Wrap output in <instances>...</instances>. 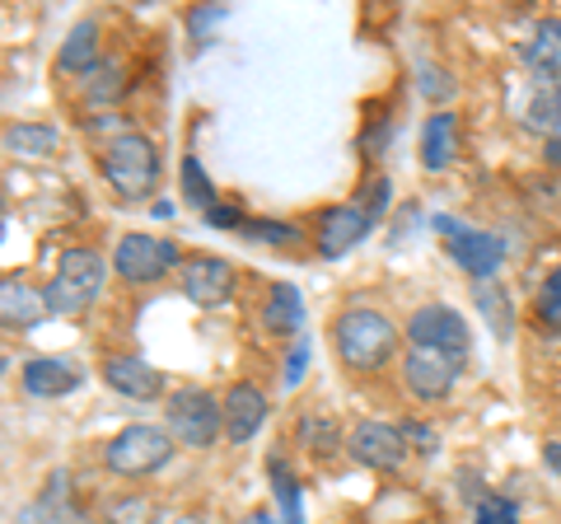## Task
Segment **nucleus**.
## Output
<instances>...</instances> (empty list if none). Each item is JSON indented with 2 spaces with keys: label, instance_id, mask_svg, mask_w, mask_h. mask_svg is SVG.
Here are the masks:
<instances>
[{
  "label": "nucleus",
  "instance_id": "obj_1",
  "mask_svg": "<svg viewBox=\"0 0 561 524\" xmlns=\"http://www.w3.org/2000/svg\"><path fill=\"white\" fill-rule=\"evenodd\" d=\"M332 352L337 361L346 365L351 375H375L383 365L393 361V352L402 346L393 319H383L379 309H342L337 319H332Z\"/></svg>",
  "mask_w": 561,
  "mask_h": 524
},
{
  "label": "nucleus",
  "instance_id": "obj_2",
  "mask_svg": "<svg viewBox=\"0 0 561 524\" xmlns=\"http://www.w3.org/2000/svg\"><path fill=\"white\" fill-rule=\"evenodd\" d=\"M103 179L127 202L150 197L154 183H160V150L140 132H117L113 141L103 146Z\"/></svg>",
  "mask_w": 561,
  "mask_h": 524
},
{
  "label": "nucleus",
  "instance_id": "obj_3",
  "mask_svg": "<svg viewBox=\"0 0 561 524\" xmlns=\"http://www.w3.org/2000/svg\"><path fill=\"white\" fill-rule=\"evenodd\" d=\"M108 267L94 249H66L57 258V272L47 282V309L51 314H84L99 295H103V282H108Z\"/></svg>",
  "mask_w": 561,
  "mask_h": 524
},
{
  "label": "nucleus",
  "instance_id": "obj_4",
  "mask_svg": "<svg viewBox=\"0 0 561 524\" xmlns=\"http://www.w3.org/2000/svg\"><path fill=\"white\" fill-rule=\"evenodd\" d=\"M173 459V435L169 426H122L108 445H103V464L117 478H150Z\"/></svg>",
  "mask_w": 561,
  "mask_h": 524
},
{
  "label": "nucleus",
  "instance_id": "obj_5",
  "mask_svg": "<svg viewBox=\"0 0 561 524\" xmlns=\"http://www.w3.org/2000/svg\"><path fill=\"white\" fill-rule=\"evenodd\" d=\"M169 435L173 441H183L187 449H210L216 445V435L225 431V398H216L210 389H197V384H187V389L169 394Z\"/></svg>",
  "mask_w": 561,
  "mask_h": 524
},
{
  "label": "nucleus",
  "instance_id": "obj_6",
  "mask_svg": "<svg viewBox=\"0 0 561 524\" xmlns=\"http://www.w3.org/2000/svg\"><path fill=\"white\" fill-rule=\"evenodd\" d=\"M463 365L468 361L435 352V346H408V352H402V389H408L416 403H445L463 375Z\"/></svg>",
  "mask_w": 561,
  "mask_h": 524
},
{
  "label": "nucleus",
  "instance_id": "obj_7",
  "mask_svg": "<svg viewBox=\"0 0 561 524\" xmlns=\"http://www.w3.org/2000/svg\"><path fill=\"white\" fill-rule=\"evenodd\" d=\"M173 262H179V243L154 235H122L113 249V272L127 286H154Z\"/></svg>",
  "mask_w": 561,
  "mask_h": 524
},
{
  "label": "nucleus",
  "instance_id": "obj_8",
  "mask_svg": "<svg viewBox=\"0 0 561 524\" xmlns=\"http://www.w3.org/2000/svg\"><path fill=\"white\" fill-rule=\"evenodd\" d=\"M408 346H435V352L468 361V352H472L468 319L454 305H421L408 319Z\"/></svg>",
  "mask_w": 561,
  "mask_h": 524
},
{
  "label": "nucleus",
  "instance_id": "obj_9",
  "mask_svg": "<svg viewBox=\"0 0 561 524\" xmlns=\"http://www.w3.org/2000/svg\"><path fill=\"white\" fill-rule=\"evenodd\" d=\"M179 282L197 309H220V305H230V295H234V267L216 253H197L179 267Z\"/></svg>",
  "mask_w": 561,
  "mask_h": 524
},
{
  "label": "nucleus",
  "instance_id": "obj_10",
  "mask_svg": "<svg viewBox=\"0 0 561 524\" xmlns=\"http://www.w3.org/2000/svg\"><path fill=\"white\" fill-rule=\"evenodd\" d=\"M375 230V216L365 212L360 202H346V206H328L319 216V258L337 262L346 258L356 243H365V235Z\"/></svg>",
  "mask_w": 561,
  "mask_h": 524
},
{
  "label": "nucleus",
  "instance_id": "obj_11",
  "mask_svg": "<svg viewBox=\"0 0 561 524\" xmlns=\"http://www.w3.org/2000/svg\"><path fill=\"white\" fill-rule=\"evenodd\" d=\"M346 449L356 464L389 474V468H398L408 459V435H402V426H389V422H360L346 435Z\"/></svg>",
  "mask_w": 561,
  "mask_h": 524
},
{
  "label": "nucleus",
  "instance_id": "obj_12",
  "mask_svg": "<svg viewBox=\"0 0 561 524\" xmlns=\"http://www.w3.org/2000/svg\"><path fill=\"white\" fill-rule=\"evenodd\" d=\"M103 384H108L113 394L131 398V403H154V398L164 394V375L140 356H108L103 361Z\"/></svg>",
  "mask_w": 561,
  "mask_h": 524
},
{
  "label": "nucleus",
  "instance_id": "obj_13",
  "mask_svg": "<svg viewBox=\"0 0 561 524\" xmlns=\"http://www.w3.org/2000/svg\"><path fill=\"white\" fill-rule=\"evenodd\" d=\"M449 243V258L459 262V267L472 276V282H491L496 276V267L505 262V239L501 235H486V230H463V235H454L445 239Z\"/></svg>",
  "mask_w": 561,
  "mask_h": 524
},
{
  "label": "nucleus",
  "instance_id": "obj_14",
  "mask_svg": "<svg viewBox=\"0 0 561 524\" xmlns=\"http://www.w3.org/2000/svg\"><path fill=\"white\" fill-rule=\"evenodd\" d=\"M262 426H267V394L257 384H230V394H225V435H230V445H249Z\"/></svg>",
  "mask_w": 561,
  "mask_h": 524
},
{
  "label": "nucleus",
  "instance_id": "obj_15",
  "mask_svg": "<svg viewBox=\"0 0 561 524\" xmlns=\"http://www.w3.org/2000/svg\"><path fill=\"white\" fill-rule=\"evenodd\" d=\"M20 384L33 398H66V394H76L84 379H80V371H70L57 356H33V361H24Z\"/></svg>",
  "mask_w": 561,
  "mask_h": 524
},
{
  "label": "nucleus",
  "instance_id": "obj_16",
  "mask_svg": "<svg viewBox=\"0 0 561 524\" xmlns=\"http://www.w3.org/2000/svg\"><path fill=\"white\" fill-rule=\"evenodd\" d=\"M262 323H267V333L276 338H305V295L300 286L290 282H276L267 291V309H262Z\"/></svg>",
  "mask_w": 561,
  "mask_h": 524
},
{
  "label": "nucleus",
  "instance_id": "obj_17",
  "mask_svg": "<svg viewBox=\"0 0 561 524\" xmlns=\"http://www.w3.org/2000/svg\"><path fill=\"white\" fill-rule=\"evenodd\" d=\"M459 155V117L454 113H431L421 127V164L431 173H445Z\"/></svg>",
  "mask_w": 561,
  "mask_h": 524
},
{
  "label": "nucleus",
  "instance_id": "obj_18",
  "mask_svg": "<svg viewBox=\"0 0 561 524\" xmlns=\"http://www.w3.org/2000/svg\"><path fill=\"white\" fill-rule=\"evenodd\" d=\"M43 314H51L47 295H38L28 282H20V276L0 282V319H5V328H33Z\"/></svg>",
  "mask_w": 561,
  "mask_h": 524
},
{
  "label": "nucleus",
  "instance_id": "obj_19",
  "mask_svg": "<svg viewBox=\"0 0 561 524\" xmlns=\"http://www.w3.org/2000/svg\"><path fill=\"white\" fill-rule=\"evenodd\" d=\"M94 66H99V24L80 20L76 29L66 33V43L57 52V71L61 76H90Z\"/></svg>",
  "mask_w": 561,
  "mask_h": 524
},
{
  "label": "nucleus",
  "instance_id": "obj_20",
  "mask_svg": "<svg viewBox=\"0 0 561 524\" xmlns=\"http://www.w3.org/2000/svg\"><path fill=\"white\" fill-rule=\"evenodd\" d=\"M524 117H529V127H538V132H561V80L557 76H529Z\"/></svg>",
  "mask_w": 561,
  "mask_h": 524
},
{
  "label": "nucleus",
  "instance_id": "obj_21",
  "mask_svg": "<svg viewBox=\"0 0 561 524\" xmlns=\"http://www.w3.org/2000/svg\"><path fill=\"white\" fill-rule=\"evenodd\" d=\"M57 146L61 132L51 122H14V127H5V150L20 155V160H47Z\"/></svg>",
  "mask_w": 561,
  "mask_h": 524
},
{
  "label": "nucleus",
  "instance_id": "obj_22",
  "mask_svg": "<svg viewBox=\"0 0 561 524\" xmlns=\"http://www.w3.org/2000/svg\"><path fill=\"white\" fill-rule=\"evenodd\" d=\"M534 76H561V20H542V29L519 47Z\"/></svg>",
  "mask_w": 561,
  "mask_h": 524
},
{
  "label": "nucleus",
  "instance_id": "obj_23",
  "mask_svg": "<svg viewBox=\"0 0 561 524\" xmlns=\"http://www.w3.org/2000/svg\"><path fill=\"white\" fill-rule=\"evenodd\" d=\"M267 478H272V497L280 505V524H305V492H300V482H295L290 464L286 459H272L267 464Z\"/></svg>",
  "mask_w": 561,
  "mask_h": 524
},
{
  "label": "nucleus",
  "instance_id": "obj_24",
  "mask_svg": "<svg viewBox=\"0 0 561 524\" xmlns=\"http://www.w3.org/2000/svg\"><path fill=\"white\" fill-rule=\"evenodd\" d=\"M80 90H84V103H90V109L117 103L122 94H127V76H122V61H99L94 71L80 80Z\"/></svg>",
  "mask_w": 561,
  "mask_h": 524
},
{
  "label": "nucleus",
  "instance_id": "obj_25",
  "mask_svg": "<svg viewBox=\"0 0 561 524\" xmlns=\"http://www.w3.org/2000/svg\"><path fill=\"white\" fill-rule=\"evenodd\" d=\"M179 183H183V197L197 206V212H210L216 206V183L206 179V169L197 155H183V164H179Z\"/></svg>",
  "mask_w": 561,
  "mask_h": 524
},
{
  "label": "nucleus",
  "instance_id": "obj_26",
  "mask_svg": "<svg viewBox=\"0 0 561 524\" xmlns=\"http://www.w3.org/2000/svg\"><path fill=\"white\" fill-rule=\"evenodd\" d=\"M478 305H482V314L491 319V328H496V338H511V295H505L501 286L482 282L478 286Z\"/></svg>",
  "mask_w": 561,
  "mask_h": 524
},
{
  "label": "nucleus",
  "instance_id": "obj_27",
  "mask_svg": "<svg viewBox=\"0 0 561 524\" xmlns=\"http://www.w3.org/2000/svg\"><path fill=\"white\" fill-rule=\"evenodd\" d=\"M243 239H257V243H300V230L286 220H243Z\"/></svg>",
  "mask_w": 561,
  "mask_h": 524
},
{
  "label": "nucleus",
  "instance_id": "obj_28",
  "mask_svg": "<svg viewBox=\"0 0 561 524\" xmlns=\"http://www.w3.org/2000/svg\"><path fill=\"white\" fill-rule=\"evenodd\" d=\"M472 524H519V511H515V501L486 492L478 505H472Z\"/></svg>",
  "mask_w": 561,
  "mask_h": 524
},
{
  "label": "nucleus",
  "instance_id": "obj_29",
  "mask_svg": "<svg viewBox=\"0 0 561 524\" xmlns=\"http://www.w3.org/2000/svg\"><path fill=\"white\" fill-rule=\"evenodd\" d=\"M160 515H154V505L146 497H122L108 505V524H154Z\"/></svg>",
  "mask_w": 561,
  "mask_h": 524
},
{
  "label": "nucleus",
  "instance_id": "obj_30",
  "mask_svg": "<svg viewBox=\"0 0 561 524\" xmlns=\"http://www.w3.org/2000/svg\"><path fill=\"white\" fill-rule=\"evenodd\" d=\"M300 441L309 445V449H332V445H337V426H332V417H300Z\"/></svg>",
  "mask_w": 561,
  "mask_h": 524
},
{
  "label": "nucleus",
  "instance_id": "obj_31",
  "mask_svg": "<svg viewBox=\"0 0 561 524\" xmlns=\"http://www.w3.org/2000/svg\"><path fill=\"white\" fill-rule=\"evenodd\" d=\"M538 319L542 323H552V328H561V267L542 282V295H538Z\"/></svg>",
  "mask_w": 561,
  "mask_h": 524
},
{
  "label": "nucleus",
  "instance_id": "obj_32",
  "mask_svg": "<svg viewBox=\"0 0 561 524\" xmlns=\"http://www.w3.org/2000/svg\"><path fill=\"white\" fill-rule=\"evenodd\" d=\"M305 365H309V338H295L290 352H286V365H280V384L295 389V384L305 379Z\"/></svg>",
  "mask_w": 561,
  "mask_h": 524
},
{
  "label": "nucleus",
  "instance_id": "obj_33",
  "mask_svg": "<svg viewBox=\"0 0 561 524\" xmlns=\"http://www.w3.org/2000/svg\"><path fill=\"white\" fill-rule=\"evenodd\" d=\"M421 94H426V99H449L454 94V80L440 71V66H421Z\"/></svg>",
  "mask_w": 561,
  "mask_h": 524
},
{
  "label": "nucleus",
  "instance_id": "obj_34",
  "mask_svg": "<svg viewBox=\"0 0 561 524\" xmlns=\"http://www.w3.org/2000/svg\"><path fill=\"white\" fill-rule=\"evenodd\" d=\"M202 220L210 225V230H234V235H239V230H243V220H249V216L234 212V206H220V202H216L210 212H202Z\"/></svg>",
  "mask_w": 561,
  "mask_h": 524
},
{
  "label": "nucleus",
  "instance_id": "obj_35",
  "mask_svg": "<svg viewBox=\"0 0 561 524\" xmlns=\"http://www.w3.org/2000/svg\"><path fill=\"white\" fill-rule=\"evenodd\" d=\"M225 14H230L225 5H210V10H192V14H187V29H192V38H202V33H210V24H220Z\"/></svg>",
  "mask_w": 561,
  "mask_h": 524
},
{
  "label": "nucleus",
  "instance_id": "obj_36",
  "mask_svg": "<svg viewBox=\"0 0 561 524\" xmlns=\"http://www.w3.org/2000/svg\"><path fill=\"white\" fill-rule=\"evenodd\" d=\"M383 202H389V179H370V187H365V212H370V216H379L383 212Z\"/></svg>",
  "mask_w": 561,
  "mask_h": 524
},
{
  "label": "nucleus",
  "instance_id": "obj_37",
  "mask_svg": "<svg viewBox=\"0 0 561 524\" xmlns=\"http://www.w3.org/2000/svg\"><path fill=\"white\" fill-rule=\"evenodd\" d=\"M154 524H210V520H206V511H169V515H160Z\"/></svg>",
  "mask_w": 561,
  "mask_h": 524
},
{
  "label": "nucleus",
  "instance_id": "obj_38",
  "mask_svg": "<svg viewBox=\"0 0 561 524\" xmlns=\"http://www.w3.org/2000/svg\"><path fill=\"white\" fill-rule=\"evenodd\" d=\"M542 454H548V468H552V474H561V445H557V441L542 445Z\"/></svg>",
  "mask_w": 561,
  "mask_h": 524
},
{
  "label": "nucleus",
  "instance_id": "obj_39",
  "mask_svg": "<svg viewBox=\"0 0 561 524\" xmlns=\"http://www.w3.org/2000/svg\"><path fill=\"white\" fill-rule=\"evenodd\" d=\"M239 524H276V515H272V511H249Z\"/></svg>",
  "mask_w": 561,
  "mask_h": 524
},
{
  "label": "nucleus",
  "instance_id": "obj_40",
  "mask_svg": "<svg viewBox=\"0 0 561 524\" xmlns=\"http://www.w3.org/2000/svg\"><path fill=\"white\" fill-rule=\"evenodd\" d=\"M150 216H154V220H173V202H154Z\"/></svg>",
  "mask_w": 561,
  "mask_h": 524
},
{
  "label": "nucleus",
  "instance_id": "obj_41",
  "mask_svg": "<svg viewBox=\"0 0 561 524\" xmlns=\"http://www.w3.org/2000/svg\"><path fill=\"white\" fill-rule=\"evenodd\" d=\"M548 160H552V164H561V141H548Z\"/></svg>",
  "mask_w": 561,
  "mask_h": 524
}]
</instances>
